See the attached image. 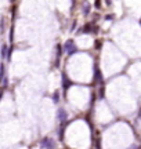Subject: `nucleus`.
Here are the masks:
<instances>
[{"label": "nucleus", "mask_w": 141, "mask_h": 149, "mask_svg": "<svg viewBox=\"0 0 141 149\" xmlns=\"http://www.w3.org/2000/svg\"><path fill=\"white\" fill-rule=\"evenodd\" d=\"M64 50L68 55H72L74 52H76V46H75V43L72 41V40H68L65 44H64Z\"/></svg>", "instance_id": "nucleus-1"}, {"label": "nucleus", "mask_w": 141, "mask_h": 149, "mask_svg": "<svg viewBox=\"0 0 141 149\" xmlns=\"http://www.w3.org/2000/svg\"><path fill=\"white\" fill-rule=\"evenodd\" d=\"M57 115H58V119H60L61 122H64V120H66V117H68L66 110H65V109H62V108H60V109L57 110Z\"/></svg>", "instance_id": "nucleus-2"}, {"label": "nucleus", "mask_w": 141, "mask_h": 149, "mask_svg": "<svg viewBox=\"0 0 141 149\" xmlns=\"http://www.w3.org/2000/svg\"><path fill=\"white\" fill-rule=\"evenodd\" d=\"M90 8H91V6L87 2H84V4H83V14L84 15H87V14L90 13Z\"/></svg>", "instance_id": "nucleus-3"}, {"label": "nucleus", "mask_w": 141, "mask_h": 149, "mask_svg": "<svg viewBox=\"0 0 141 149\" xmlns=\"http://www.w3.org/2000/svg\"><path fill=\"white\" fill-rule=\"evenodd\" d=\"M2 57H3V58H6V57H7V46L6 44L2 46Z\"/></svg>", "instance_id": "nucleus-4"}, {"label": "nucleus", "mask_w": 141, "mask_h": 149, "mask_svg": "<svg viewBox=\"0 0 141 149\" xmlns=\"http://www.w3.org/2000/svg\"><path fill=\"white\" fill-rule=\"evenodd\" d=\"M58 97H60V93H58V91H55V93H54V95H53V101H54L55 104L58 102V99H60Z\"/></svg>", "instance_id": "nucleus-5"}, {"label": "nucleus", "mask_w": 141, "mask_h": 149, "mask_svg": "<svg viewBox=\"0 0 141 149\" xmlns=\"http://www.w3.org/2000/svg\"><path fill=\"white\" fill-rule=\"evenodd\" d=\"M62 80H64V90L66 91V88H69V84H71V83H69L68 80L65 81V78H62Z\"/></svg>", "instance_id": "nucleus-6"}, {"label": "nucleus", "mask_w": 141, "mask_h": 149, "mask_svg": "<svg viewBox=\"0 0 141 149\" xmlns=\"http://www.w3.org/2000/svg\"><path fill=\"white\" fill-rule=\"evenodd\" d=\"M112 18H114L112 15H106V21H111V20H112Z\"/></svg>", "instance_id": "nucleus-7"}, {"label": "nucleus", "mask_w": 141, "mask_h": 149, "mask_svg": "<svg viewBox=\"0 0 141 149\" xmlns=\"http://www.w3.org/2000/svg\"><path fill=\"white\" fill-rule=\"evenodd\" d=\"M95 6H97V7H100V0H95Z\"/></svg>", "instance_id": "nucleus-8"}, {"label": "nucleus", "mask_w": 141, "mask_h": 149, "mask_svg": "<svg viewBox=\"0 0 141 149\" xmlns=\"http://www.w3.org/2000/svg\"><path fill=\"white\" fill-rule=\"evenodd\" d=\"M106 4H111V0H106Z\"/></svg>", "instance_id": "nucleus-9"}, {"label": "nucleus", "mask_w": 141, "mask_h": 149, "mask_svg": "<svg viewBox=\"0 0 141 149\" xmlns=\"http://www.w3.org/2000/svg\"><path fill=\"white\" fill-rule=\"evenodd\" d=\"M10 2H14V0H10Z\"/></svg>", "instance_id": "nucleus-10"}]
</instances>
